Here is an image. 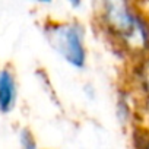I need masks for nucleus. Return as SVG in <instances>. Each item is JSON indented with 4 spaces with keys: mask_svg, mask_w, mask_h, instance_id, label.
Masks as SVG:
<instances>
[{
    "mask_svg": "<svg viewBox=\"0 0 149 149\" xmlns=\"http://www.w3.org/2000/svg\"><path fill=\"white\" fill-rule=\"evenodd\" d=\"M98 22L129 54L140 57L149 53V18L133 0H98Z\"/></svg>",
    "mask_w": 149,
    "mask_h": 149,
    "instance_id": "1",
    "label": "nucleus"
},
{
    "mask_svg": "<svg viewBox=\"0 0 149 149\" xmlns=\"http://www.w3.org/2000/svg\"><path fill=\"white\" fill-rule=\"evenodd\" d=\"M51 48L74 69H84L86 64V48L84 31L74 22H50L44 29Z\"/></svg>",
    "mask_w": 149,
    "mask_h": 149,
    "instance_id": "2",
    "label": "nucleus"
},
{
    "mask_svg": "<svg viewBox=\"0 0 149 149\" xmlns=\"http://www.w3.org/2000/svg\"><path fill=\"white\" fill-rule=\"evenodd\" d=\"M16 102V82L10 70H0V111L9 113Z\"/></svg>",
    "mask_w": 149,
    "mask_h": 149,
    "instance_id": "3",
    "label": "nucleus"
},
{
    "mask_svg": "<svg viewBox=\"0 0 149 149\" xmlns=\"http://www.w3.org/2000/svg\"><path fill=\"white\" fill-rule=\"evenodd\" d=\"M133 84L142 97H149V53L139 57L133 70Z\"/></svg>",
    "mask_w": 149,
    "mask_h": 149,
    "instance_id": "4",
    "label": "nucleus"
},
{
    "mask_svg": "<svg viewBox=\"0 0 149 149\" xmlns=\"http://www.w3.org/2000/svg\"><path fill=\"white\" fill-rule=\"evenodd\" d=\"M21 145L24 146V148H26V149H32V148H35L37 146V143H35V140H34V136H32V133L31 132H28V130H24L22 133H21Z\"/></svg>",
    "mask_w": 149,
    "mask_h": 149,
    "instance_id": "5",
    "label": "nucleus"
},
{
    "mask_svg": "<svg viewBox=\"0 0 149 149\" xmlns=\"http://www.w3.org/2000/svg\"><path fill=\"white\" fill-rule=\"evenodd\" d=\"M66 2H67L72 8H74V9H78V8L82 6V0H66Z\"/></svg>",
    "mask_w": 149,
    "mask_h": 149,
    "instance_id": "6",
    "label": "nucleus"
},
{
    "mask_svg": "<svg viewBox=\"0 0 149 149\" xmlns=\"http://www.w3.org/2000/svg\"><path fill=\"white\" fill-rule=\"evenodd\" d=\"M34 2H38V3H44V5H47V3H51L53 0H34Z\"/></svg>",
    "mask_w": 149,
    "mask_h": 149,
    "instance_id": "7",
    "label": "nucleus"
}]
</instances>
